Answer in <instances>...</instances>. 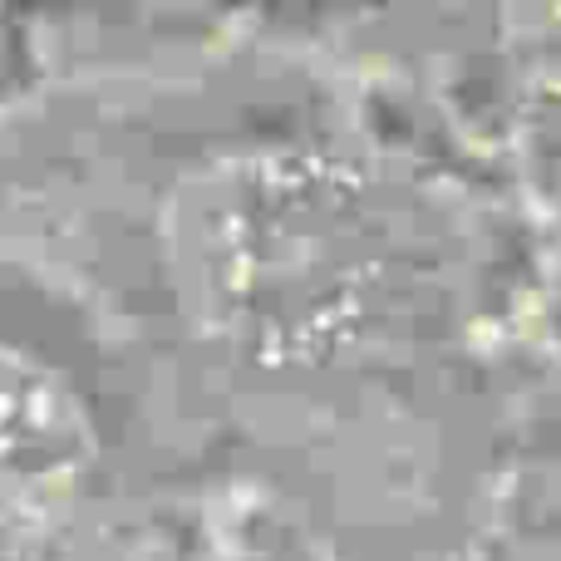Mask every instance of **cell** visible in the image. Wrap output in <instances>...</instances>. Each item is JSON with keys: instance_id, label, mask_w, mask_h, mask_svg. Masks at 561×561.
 <instances>
[{"instance_id": "cell-1", "label": "cell", "mask_w": 561, "mask_h": 561, "mask_svg": "<svg viewBox=\"0 0 561 561\" xmlns=\"http://www.w3.org/2000/svg\"><path fill=\"white\" fill-rule=\"evenodd\" d=\"M104 483V428L79 379L0 340V547H59Z\"/></svg>"}]
</instances>
